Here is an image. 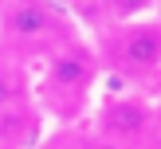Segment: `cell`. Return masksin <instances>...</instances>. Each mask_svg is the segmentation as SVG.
<instances>
[{"instance_id":"52a82bcc","label":"cell","mask_w":161,"mask_h":149,"mask_svg":"<svg viewBox=\"0 0 161 149\" xmlns=\"http://www.w3.org/2000/svg\"><path fill=\"white\" fill-rule=\"evenodd\" d=\"M157 141H161V122H157Z\"/></svg>"},{"instance_id":"277c9868","label":"cell","mask_w":161,"mask_h":149,"mask_svg":"<svg viewBox=\"0 0 161 149\" xmlns=\"http://www.w3.org/2000/svg\"><path fill=\"white\" fill-rule=\"evenodd\" d=\"M51 78H55L59 86H83L86 78H91V63H86L83 55H59Z\"/></svg>"},{"instance_id":"7a4b0ae2","label":"cell","mask_w":161,"mask_h":149,"mask_svg":"<svg viewBox=\"0 0 161 149\" xmlns=\"http://www.w3.org/2000/svg\"><path fill=\"white\" fill-rule=\"evenodd\" d=\"M102 125H106L110 133H118V137H130V133H138L142 125H146V110H142L138 102H118V106L106 110Z\"/></svg>"},{"instance_id":"5b68a950","label":"cell","mask_w":161,"mask_h":149,"mask_svg":"<svg viewBox=\"0 0 161 149\" xmlns=\"http://www.w3.org/2000/svg\"><path fill=\"white\" fill-rule=\"evenodd\" d=\"M12 94H16V90H12V78H8V75H0V110L12 102Z\"/></svg>"},{"instance_id":"6da1fadb","label":"cell","mask_w":161,"mask_h":149,"mask_svg":"<svg viewBox=\"0 0 161 149\" xmlns=\"http://www.w3.org/2000/svg\"><path fill=\"white\" fill-rule=\"evenodd\" d=\"M122 59L130 63V67H138V71L157 67V63H161V35L149 31V28L130 31V35L122 39Z\"/></svg>"},{"instance_id":"3957f363","label":"cell","mask_w":161,"mask_h":149,"mask_svg":"<svg viewBox=\"0 0 161 149\" xmlns=\"http://www.w3.org/2000/svg\"><path fill=\"white\" fill-rule=\"evenodd\" d=\"M47 28H51V16L39 4H20L8 16V31H12V35H43Z\"/></svg>"},{"instance_id":"8992f818","label":"cell","mask_w":161,"mask_h":149,"mask_svg":"<svg viewBox=\"0 0 161 149\" xmlns=\"http://www.w3.org/2000/svg\"><path fill=\"white\" fill-rule=\"evenodd\" d=\"M142 4H146V0H118V12H126V16H130L134 8H142Z\"/></svg>"}]
</instances>
